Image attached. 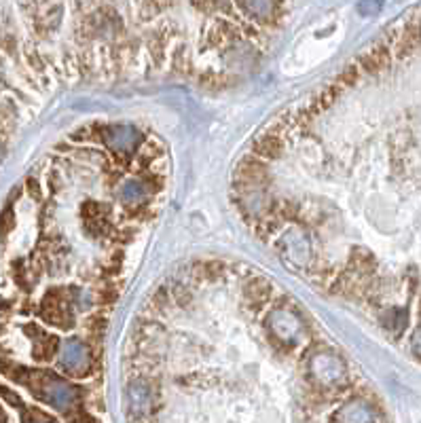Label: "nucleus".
<instances>
[{"mask_svg":"<svg viewBox=\"0 0 421 423\" xmlns=\"http://www.w3.org/2000/svg\"><path fill=\"white\" fill-rule=\"evenodd\" d=\"M68 423H102V421L97 419L95 415H91L89 411H77L68 419Z\"/></svg>","mask_w":421,"mask_h":423,"instance_id":"20e7f679","label":"nucleus"},{"mask_svg":"<svg viewBox=\"0 0 421 423\" xmlns=\"http://www.w3.org/2000/svg\"><path fill=\"white\" fill-rule=\"evenodd\" d=\"M148 197H151V191L146 186V180L142 176H125L119 186H117V199L128 208H146Z\"/></svg>","mask_w":421,"mask_h":423,"instance_id":"7ed1b4c3","label":"nucleus"},{"mask_svg":"<svg viewBox=\"0 0 421 423\" xmlns=\"http://www.w3.org/2000/svg\"><path fill=\"white\" fill-rule=\"evenodd\" d=\"M58 366L64 377H72V379L89 377L95 370L93 347L85 339H79V337L64 339L60 354H58Z\"/></svg>","mask_w":421,"mask_h":423,"instance_id":"f257e3e1","label":"nucleus"},{"mask_svg":"<svg viewBox=\"0 0 421 423\" xmlns=\"http://www.w3.org/2000/svg\"><path fill=\"white\" fill-rule=\"evenodd\" d=\"M100 140L106 144V151L115 155H132L138 151L144 136L132 125H104Z\"/></svg>","mask_w":421,"mask_h":423,"instance_id":"f03ea898","label":"nucleus"},{"mask_svg":"<svg viewBox=\"0 0 421 423\" xmlns=\"http://www.w3.org/2000/svg\"><path fill=\"white\" fill-rule=\"evenodd\" d=\"M411 350L417 358H421V326H417V330L411 337Z\"/></svg>","mask_w":421,"mask_h":423,"instance_id":"39448f33","label":"nucleus"}]
</instances>
